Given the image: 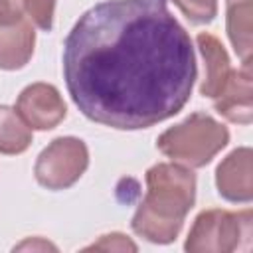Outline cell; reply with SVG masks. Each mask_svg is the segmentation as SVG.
I'll use <instances>...</instances> for the list:
<instances>
[{
	"label": "cell",
	"instance_id": "obj_3",
	"mask_svg": "<svg viewBox=\"0 0 253 253\" xmlns=\"http://www.w3.org/2000/svg\"><path fill=\"white\" fill-rule=\"evenodd\" d=\"M229 140L227 128L206 113H194L184 123L164 130L158 136V150L190 168H200L225 148Z\"/></svg>",
	"mask_w": 253,
	"mask_h": 253
},
{
	"label": "cell",
	"instance_id": "obj_9",
	"mask_svg": "<svg viewBox=\"0 0 253 253\" xmlns=\"http://www.w3.org/2000/svg\"><path fill=\"white\" fill-rule=\"evenodd\" d=\"M34 43L36 32L30 20L0 24V69L24 67L34 53Z\"/></svg>",
	"mask_w": 253,
	"mask_h": 253
},
{
	"label": "cell",
	"instance_id": "obj_16",
	"mask_svg": "<svg viewBox=\"0 0 253 253\" xmlns=\"http://www.w3.org/2000/svg\"><path fill=\"white\" fill-rule=\"evenodd\" d=\"M24 0H0V24H14L24 16Z\"/></svg>",
	"mask_w": 253,
	"mask_h": 253
},
{
	"label": "cell",
	"instance_id": "obj_15",
	"mask_svg": "<svg viewBox=\"0 0 253 253\" xmlns=\"http://www.w3.org/2000/svg\"><path fill=\"white\" fill-rule=\"evenodd\" d=\"M87 249H103V251H136V245L126 239L123 233H111L103 235L97 243L89 245Z\"/></svg>",
	"mask_w": 253,
	"mask_h": 253
},
{
	"label": "cell",
	"instance_id": "obj_11",
	"mask_svg": "<svg viewBox=\"0 0 253 253\" xmlns=\"http://www.w3.org/2000/svg\"><path fill=\"white\" fill-rule=\"evenodd\" d=\"M227 36L241 61H251V0H227Z\"/></svg>",
	"mask_w": 253,
	"mask_h": 253
},
{
	"label": "cell",
	"instance_id": "obj_1",
	"mask_svg": "<svg viewBox=\"0 0 253 253\" xmlns=\"http://www.w3.org/2000/svg\"><path fill=\"white\" fill-rule=\"evenodd\" d=\"M63 75L87 119L134 130L174 117L198 69L192 40L166 0H105L65 38Z\"/></svg>",
	"mask_w": 253,
	"mask_h": 253
},
{
	"label": "cell",
	"instance_id": "obj_5",
	"mask_svg": "<svg viewBox=\"0 0 253 253\" xmlns=\"http://www.w3.org/2000/svg\"><path fill=\"white\" fill-rule=\"evenodd\" d=\"M89 164V150L75 136H61L47 144L36 160V180L47 190H65L73 186Z\"/></svg>",
	"mask_w": 253,
	"mask_h": 253
},
{
	"label": "cell",
	"instance_id": "obj_4",
	"mask_svg": "<svg viewBox=\"0 0 253 253\" xmlns=\"http://www.w3.org/2000/svg\"><path fill=\"white\" fill-rule=\"evenodd\" d=\"M251 210H206L196 217L184 247L190 253H229L241 247L247 249L251 241Z\"/></svg>",
	"mask_w": 253,
	"mask_h": 253
},
{
	"label": "cell",
	"instance_id": "obj_13",
	"mask_svg": "<svg viewBox=\"0 0 253 253\" xmlns=\"http://www.w3.org/2000/svg\"><path fill=\"white\" fill-rule=\"evenodd\" d=\"M174 4L194 24H208L217 14V0H174Z\"/></svg>",
	"mask_w": 253,
	"mask_h": 253
},
{
	"label": "cell",
	"instance_id": "obj_6",
	"mask_svg": "<svg viewBox=\"0 0 253 253\" xmlns=\"http://www.w3.org/2000/svg\"><path fill=\"white\" fill-rule=\"evenodd\" d=\"M16 111L24 123L36 130H49L57 126L67 113L59 91L47 83L28 85L16 101Z\"/></svg>",
	"mask_w": 253,
	"mask_h": 253
},
{
	"label": "cell",
	"instance_id": "obj_10",
	"mask_svg": "<svg viewBox=\"0 0 253 253\" xmlns=\"http://www.w3.org/2000/svg\"><path fill=\"white\" fill-rule=\"evenodd\" d=\"M196 42H198V47L206 61V77L200 85V93L204 97L215 99L231 73L227 51L221 45V42L211 34H200L196 38Z\"/></svg>",
	"mask_w": 253,
	"mask_h": 253
},
{
	"label": "cell",
	"instance_id": "obj_2",
	"mask_svg": "<svg viewBox=\"0 0 253 253\" xmlns=\"http://www.w3.org/2000/svg\"><path fill=\"white\" fill-rule=\"evenodd\" d=\"M142 198L132 229L152 243H170L178 237L184 217L196 200V176L184 164L162 162L146 172Z\"/></svg>",
	"mask_w": 253,
	"mask_h": 253
},
{
	"label": "cell",
	"instance_id": "obj_8",
	"mask_svg": "<svg viewBox=\"0 0 253 253\" xmlns=\"http://www.w3.org/2000/svg\"><path fill=\"white\" fill-rule=\"evenodd\" d=\"M251 61H243L241 69H231L223 89L213 99V105L221 117L237 125H249L253 119L251 101Z\"/></svg>",
	"mask_w": 253,
	"mask_h": 253
},
{
	"label": "cell",
	"instance_id": "obj_14",
	"mask_svg": "<svg viewBox=\"0 0 253 253\" xmlns=\"http://www.w3.org/2000/svg\"><path fill=\"white\" fill-rule=\"evenodd\" d=\"M53 8L55 0H24V12H28L30 22L43 32L53 26Z\"/></svg>",
	"mask_w": 253,
	"mask_h": 253
},
{
	"label": "cell",
	"instance_id": "obj_7",
	"mask_svg": "<svg viewBox=\"0 0 253 253\" xmlns=\"http://www.w3.org/2000/svg\"><path fill=\"white\" fill-rule=\"evenodd\" d=\"M251 148L243 146L225 156L215 170V186L227 202L249 204L253 200V174H251Z\"/></svg>",
	"mask_w": 253,
	"mask_h": 253
},
{
	"label": "cell",
	"instance_id": "obj_12",
	"mask_svg": "<svg viewBox=\"0 0 253 253\" xmlns=\"http://www.w3.org/2000/svg\"><path fill=\"white\" fill-rule=\"evenodd\" d=\"M32 142V128L24 123L16 109L0 105V152L20 154Z\"/></svg>",
	"mask_w": 253,
	"mask_h": 253
}]
</instances>
